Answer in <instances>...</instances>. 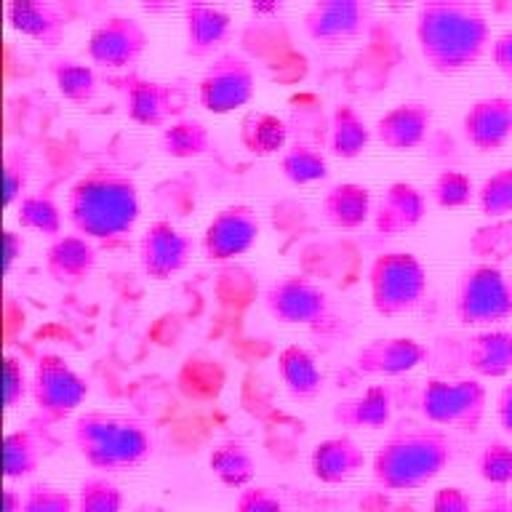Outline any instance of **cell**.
<instances>
[{
	"label": "cell",
	"mask_w": 512,
	"mask_h": 512,
	"mask_svg": "<svg viewBox=\"0 0 512 512\" xmlns=\"http://www.w3.org/2000/svg\"><path fill=\"white\" fill-rule=\"evenodd\" d=\"M414 32L422 59L440 75L470 70L494 43L486 11L472 0H424Z\"/></svg>",
	"instance_id": "6da1fadb"
},
{
	"label": "cell",
	"mask_w": 512,
	"mask_h": 512,
	"mask_svg": "<svg viewBox=\"0 0 512 512\" xmlns=\"http://www.w3.org/2000/svg\"><path fill=\"white\" fill-rule=\"evenodd\" d=\"M142 200L134 176L115 166H94L70 184L67 222L91 240H110L134 230Z\"/></svg>",
	"instance_id": "7a4b0ae2"
},
{
	"label": "cell",
	"mask_w": 512,
	"mask_h": 512,
	"mask_svg": "<svg viewBox=\"0 0 512 512\" xmlns=\"http://www.w3.org/2000/svg\"><path fill=\"white\" fill-rule=\"evenodd\" d=\"M454 454L448 430L430 422H403L374 451L371 475L387 491H416L438 478Z\"/></svg>",
	"instance_id": "3957f363"
},
{
	"label": "cell",
	"mask_w": 512,
	"mask_h": 512,
	"mask_svg": "<svg viewBox=\"0 0 512 512\" xmlns=\"http://www.w3.org/2000/svg\"><path fill=\"white\" fill-rule=\"evenodd\" d=\"M72 443L78 454L102 475L107 472L134 470L155 451L152 430L134 416L86 411L72 424Z\"/></svg>",
	"instance_id": "277c9868"
},
{
	"label": "cell",
	"mask_w": 512,
	"mask_h": 512,
	"mask_svg": "<svg viewBox=\"0 0 512 512\" xmlns=\"http://www.w3.org/2000/svg\"><path fill=\"white\" fill-rule=\"evenodd\" d=\"M430 288L427 267L411 251H384L368 264L371 307L384 318L414 312Z\"/></svg>",
	"instance_id": "5b68a950"
},
{
	"label": "cell",
	"mask_w": 512,
	"mask_h": 512,
	"mask_svg": "<svg viewBox=\"0 0 512 512\" xmlns=\"http://www.w3.org/2000/svg\"><path fill=\"white\" fill-rule=\"evenodd\" d=\"M454 315L462 326L478 331L512 318V280L499 264L475 262L462 270L454 291Z\"/></svg>",
	"instance_id": "8992f818"
},
{
	"label": "cell",
	"mask_w": 512,
	"mask_h": 512,
	"mask_svg": "<svg viewBox=\"0 0 512 512\" xmlns=\"http://www.w3.org/2000/svg\"><path fill=\"white\" fill-rule=\"evenodd\" d=\"M419 408L424 422L443 427V430L478 432L488 408V390L478 376L446 379L432 376L422 384Z\"/></svg>",
	"instance_id": "52a82bcc"
},
{
	"label": "cell",
	"mask_w": 512,
	"mask_h": 512,
	"mask_svg": "<svg viewBox=\"0 0 512 512\" xmlns=\"http://www.w3.org/2000/svg\"><path fill=\"white\" fill-rule=\"evenodd\" d=\"M256 94V67L240 51H222L198 80V102L214 115L246 107Z\"/></svg>",
	"instance_id": "ba28073f"
},
{
	"label": "cell",
	"mask_w": 512,
	"mask_h": 512,
	"mask_svg": "<svg viewBox=\"0 0 512 512\" xmlns=\"http://www.w3.org/2000/svg\"><path fill=\"white\" fill-rule=\"evenodd\" d=\"M30 398L40 414L51 422H62L88 398L86 379L56 352H43L32 368Z\"/></svg>",
	"instance_id": "9c48e42d"
},
{
	"label": "cell",
	"mask_w": 512,
	"mask_h": 512,
	"mask_svg": "<svg viewBox=\"0 0 512 512\" xmlns=\"http://www.w3.org/2000/svg\"><path fill=\"white\" fill-rule=\"evenodd\" d=\"M264 310L286 326H318L331 310L326 288L302 272H288L270 280L262 294Z\"/></svg>",
	"instance_id": "30bf717a"
},
{
	"label": "cell",
	"mask_w": 512,
	"mask_h": 512,
	"mask_svg": "<svg viewBox=\"0 0 512 512\" xmlns=\"http://www.w3.org/2000/svg\"><path fill=\"white\" fill-rule=\"evenodd\" d=\"M147 46H150V32L144 30V24L136 16L110 14L94 24L86 51L88 59L99 67L120 70L139 62Z\"/></svg>",
	"instance_id": "8fae6325"
},
{
	"label": "cell",
	"mask_w": 512,
	"mask_h": 512,
	"mask_svg": "<svg viewBox=\"0 0 512 512\" xmlns=\"http://www.w3.org/2000/svg\"><path fill=\"white\" fill-rule=\"evenodd\" d=\"M374 19L368 0H315L302 16L307 38L323 46H339L360 38Z\"/></svg>",
	"instance_id": "7c38bea8"
},
{
	"label": "cell",
	"mask_w": 512,
	"mask_h": 512,
	"mask_svg": "<svg viewBox=\"0 0 512 512\" xmlns=\"http://www.w3.org/2000/svg\"><path fill=\"white\" fill-rule=\"evenodd\" d=\"M259 232H262V224L254 208L248 203H230L211 216L200 238V246L211 262H230L254 248Z\"/></svg>",
	"instance_id": "4fadbf2b"
},
{
	"label": "cell",
	"mask_w": 512,
	"mask_h": 512,
	"mask_svg": "<svg viewBox=\"0 0 512 512\" xmlns=\"http://www.w3.org/2000/svg\"><path fill=\"white\" fill-rule=\"evenodd\" d=\"M192 251L195 243L190 235L168 219H155L139 238V262L152 280L174 278L187 267Z\"/></svg>",
	"instance_id": "5bb4252c"
},
{
	"label": "cell",
	"mask_w": 512,
	"mask_h": 512,
	"mask_svg": "<svg viewBox=\"0 0 512 512\" xmlns=\"http://www.w3.org/2000/svg\"><path fill=\"white\" fill-rule=\"evenodd\" d=\"M427 360V347L414 336H376L355 352V368L366 376H403Z\"/></svg>",
	"instance_id": "9a60e30c"
},
{
	"label": "cell",
	"mask_w": 512,
	"mask_h": 512,
	"mask_svg": "<svg viewBox=\"0 0 512 512\" xmlns=\"http://www.w3.org/2000/svg\"><path fill=\"white\" fill-rule=\"evenodd\" d=\"M464 139L478 152H496L512 139V96H480L462 115Z\"/></svg>",
	"instance_id": "2e32d148"
},
{
	"label": "cell",
	"mask_w": 512,
	"mask_h": 512,
	"mask_svg": "<svg viewBox=\"0 0 512 512\" xmlns=\"http://www.w3.org/2000/svg\"><path fill=\"white\" fill-rule=\"evenodd\" d=\"M427 216V195L411 182H390L374 203V230L379 235H406Z\"/></svg>",
	"instance_id": "e0dca14e"
},
{
	"label": "cell",
	"mask_w": 512,
	"mask_h": 512,
	"mask_svg": "<svg viewBox=\"0 0 512 512\" xmlns=\"http://www.w3.org/2000/svg\"><path fill=\"white\" fill-rule=\"evenodd\" d=\"M96 262H99V251L94 240L80 232H62L59 238L48 243L46 256H43L46 275L64 288L86 283L94 275Z\"/></svg>",
	"instance_id": "ac0fdd59"
},
{
	"label": "cell",
	"mask_w": 512,
	"mask_h": 512,
	"mask_svg": "<svg viewBox=\"0 0 512 512\" xmlns=\"http://www.w3.org/2000/svg\"><path fill=\"white\" fill-rule=\"evenodd\" d=\"M184 51L192 59L214 56L232 32V16L214 3H184Z\"/></svg>",
	"instance_id": "d6986e66"
},
{
	"label": "cell",
	"mask_w": 512,
	"mask_h": 512,
	"mask_svg": "<svg viewBox=\"0 0 512 512\" xmlns=\"http://www.w3.org/2000/svg\"><path fill=\"white\" fill-rule=\"evenodd\" d=\"M432 128V107L427 102L411 99L379 115L374 123V136L387 150L406 152L414 150L427 139Z\"/></svg>",
	"instance_id": "ffe728a7"
},
{
	"label": "cell",
	"mask_w": 512,
	"mask_h": 512,
	"mask_svg": "<svg viewBox=\"0 0 512 512\" xmlns=\"http://www.w3.org/2000/svg\"><path fill=\"white\" fill-rule=\"evenodd\" d=\"M366 467V454L358 446V440L342 432L315 443L310 454V470L315 480L326 486H342Z\"/></svg>",
	"instance_id": "44dd1931"
},
{
	"label": "cell",
	"mask_w": 512,
	"mask_h": 512,
	"mask_svg": "<svg viewBox=\"0 0 512 512\" xmlns=\"http://www.w3.org/2000/svg\"><path fill=\"white\" fill-rule=\"evenodd\" d=\"M395 398L387 384H371L360 395L344 398L331 408V422L342 430H384L392 422Z\"/></svg>",
	"instance_id": "7402d4cb"
},
{
	"label": "cell",
	"mask_w": 512,
	"mask_h": 512,
	"mask_svg": "<svg viewBox=\"0 0 512 512\" xmlns=\"http://www.w3.org/2000/svg\"><path fill=\"white\" fill-rule=\"evenodd\" d=\"M464 363L478 379L512 374V328H480L464 342Z\"/></svg>",
	"instance_id": "603a6c76"
},
{
	"label": "cell",
	"mask_w": 512,
	"mask_h": 512,
	"mask_svg": "<svg viewBox=\"0 0 512 512\" xmlns=\"http://www.w3.org/2000/svg\"><path fill=\"white\" fill-rule=\"evenodd\" d=\"M6 16L14 30L43 46H59L67 35V14L54 0H11Z\"/></svg>",
	"instance_id": "cb8c5ba5"
},
{
	"label": "cell",
	"mask_w": 512,
	"mask_h": 512,
	"mask_svg": "<svg viewBox=\"0 0 512 512\" xmlns=\"http://www.w3.org/2000/svg\"><path fill=\"white\" fill-rule=\"evenodd\" d=\"M174 110V88L155 78L136 75L126 83V115L139 126L163 128L171 123Z\"/></svg>",
	"instance_id": "d4e9b609"
},
{
	"label": "cell",
	"mask_w": 512,
	"mask_h": 512,
	"mask_svg": "<svg viewBox=\"0 0 512 512\" xmlns=\"http://www.w3.org/2000/svg\"><path fill=\"white\" fill-rule=\"evenodd\" d=\"M320 214L339 230H358L374 216V198L366 184L336 182L320 198Z\"/></svg>",
	"instance_id": "484cf974"
},
{
	"label": "cell",
	"mask_w": 512,
	"mask_h": 512,
	"mask_svg": "<svg viewBox=\"0 0 512 512\" xmlns=\"http://www.w3.org/2000/svg\"><path fill=\"white\" fill-rule=\"evenodd\" d=\"M278 374L288 395L296 400H315L323 390V371L318 360L302 344H288L280 350Z\"/></svg>",
	"instance_id": "4316f807"
},
{
	"label": "cell",
	"mask_w": 512,
	"mask_h": 512,
	"mask_svg": "<svg viewBox=\"0 0 512 512\" xmlns=\"http://www.w3.org/2000/svg\"><path fill=\"white\" fill-rule=\"evenodd\" d=\"M374 139V128L368 126L358 107L350 102L336 104L331 112V131H328V150L342 160H352L368 150Z\"/></svg>",
	"instance_id": "83f0119b"
},
{
	"label": "cell",
	"mask_w": 512,
	"mask_h": 512,
	"mask_svg": "<svg viewBox=\"0 0 512 512\" xmlns=\"http://www.w3.org/2000/svg\"><path fill=\"white\" fill-rule=\"evenodd\" d=\"M208 470L224 488H232V491H243V488L254 486L256 462L243 440L230 438L216 443L208 451Z\"/></svg>",
	"instance_id": "f1b7e54d"
},
{
	"label": "cell",
	"mask_w": 512,
	"mask_h": 512,
	"mask_svg": "<svg viewBox=\"0 0 512 512\" xmlns=\"http://www.w3.org/2000/svg\"><path fill=\"white\" fill-rule=\"evenodd\" d=\"M240 144L259 158L278 155L291 144L288 142V123L275 112L248 110L240 120Z\"/></svg>",
	"instance_id": "f546056e"
},
{
	"label": "cell",
	"mask_w": 512,
	"mask_h": 512,
	"mask_svg": "<svg viewBox=\"0 0 512 512\" xmlns=\"http://www.w3.org/2000/svg\"><path fill=\"white\" fill-rule=\"evenodd\" d=\"M160 150L166 152L168 158H200L211 150V131L200 118L182 115L160 131Z\"/></svg>",
	"instance_id": "4dcf8cb0"
},
{
	"label": "cell",
	"mask_w": 512,
	"mask_h": 512,
	"mask_svg": "<svg viewBox=\"0 0 512 512\" xmlns=\"http://www.w3.org/2000/svg\"><path fill=\"white\" fill-rule=\"evenodd\" d=\"M280 174L291 184H315L328 179L331 163L328 155L312 142H291L280 152Z\"/></svg>",
	"instance_id": "1f68e13d"
},
{
	"label": "cell",
	"mask_w": 512,
	"mask_h": 512,
	"mask_svg": "<svg viewBox=\"0 0 512 512\" xmlns=\"http://www.w3.org/2000/svg\"><path fill=\"white\" fill-rule=\"evenodd\" d=\"M16 222L22 230H32L46 238H59L64 227V211L56 203V198L46 190L27 192L19 203H16Z\"/></svg>",
	"instance_id": "d6a6232c"
},
{
	"label": "cell",
	"mask_w": 512,
	"mask_h": 512,
	"mask_svg": "<svg viewBox=\"0 0 512 512\" xmlns=\"http://www.w3.org/2000/svg\"><path fill=\"white\" fill-rule=\"evenodd\" d=\"M51 78L67 102L86 104L99 91V78H96L94 67L75 56H56L51 62Z\"/></svg>",
	"instance_id": "836d02e7"
},
{
	"label": "cell",
	"mask_w": 512,
	"mask_h": 512,
	"mask_svg": "<svg viewBox=\"0 0 512 512\" xmlns=\"http://www.w3.org/2000/svg\"><path fill=\"white\" fill-rule=\"evenodd\" d=\"M6 480H24L35 475L43 459V448L35 432L22 427V430L6 432Z\"/></svg>",
	"instance_id": "e575fe53"
},
{
	"label": "cell",
	"mask_w": 512,
	"mask_h": 512,
	"mask_svg": "<svg viewBox=\"0 0 512 512\" xmlns=\"http://www.w3.org/2000/svg\"><path fill=\"white\" fill-rule=\"evenodd\" d=\"M75 502H78V512H123L126 496L115 480L96 472L80 480Z\"/></svg>",
	"instance_id": "d590c367"
},
{
	"label": "cell",
	"mask_w": 512,
	"mask_h": 512,
	"mask_svg": "<svg viewBox=\"0 0 512 512\" xmlns=\"http://www.w3.org/2000/svg\"><path fill=\"white\" fill-rule=\"evenodd\" d=\"M478 208L491 222L512 219V166L496 168L478 187Z\"/></svg>",
	"instance_id": "8d00e7d4"
},
{
	"label": "cell",
	"mask_w": 512,
	"mask_h": 512,
	"mask_svg": "<svg viewBox=\"0 0 512 512\" xmlns=\"http://www.w3.org/2000/svg\"><path fill=\"white\" fill-rule=\"evenodd\" d=\"M430 198L440 208H464L478 198V190H475V184H472V179L464 171H459V168H443L432 179Z\"/></svg>",
	"instance_id": "74e56055"
},
{
	"label": "cell",
	"mask_w": 512,
	"mask_h": 512,
	"mask_svg": "<svg viewBox=\"0 0 512 512\" xmlns=\"http://www.w3.org/2000/svg\"><path fill=\"white\" fill-rule=\"evenodd\" d=\"M470 248L486 264H499L507 259L512 254V219H499L478 227L470 238Z\"/></svg>",
	"instance_id": "f35d334b"
},
{
	"label": "cell",
	"mask_w": 512,
	"mask_h": 512,
	"mask_svg": "<svg viewBox=\"0 0 512 512\" xmlns=\"http://www.w3.org/2000/svg\"><path fill=\"white\" fill-rule=\"evenodd\" d=\"M478 475L494 488L512 486V443L488 440L478 454Z\"/></svg>",
	"instance_id": "ab89813d"
},
{
	"label": "cell",
	"mask_w": 512,
	"mask_h": 512,
	"mask_svg": "<svg viewBox=\"0 0 512 512\" xmlns=\"http://www.w3.org/2000/svg\"><path fill=\"white\" fill-rule=\"evenodd\" d=\"M22 512H78L75 496L51 483H32L24 491Z\"/></svg>",
	"instance_id": "60d3db41"
},
{
	"label": "cell",
	"mask_w": 512,
	"mask_h": 512,
	"mask_svg": "<svg viewBox=\"0 0 512 512\" xmlns=\"http://www.w3.org/2000/svg\"><path fill=\"white\" fill-rule=\"evenodd\" d=\"M3 179H6V195H3V203L6 208L16 206L19 200L27 195V184H30V160L24 155L22 150H11L6 152V158H3Z\"/></svg>",
	"instance_id": "b9f144b4"
},
{
	"label": "cell",
	"mask_w": 512,
	"mask_h": 512,
	"mask_svg": "<svg viewBox=\"0 0 512 512\" xmlns=\"http://www.w3.org/2000/svg\"><path fill=\"white\" fill-rule=\"evenodd\" d=\"M32 390V376H27L22 358L8 352L3 358V403L6 408H16Z\"/></svg>",
	"instance_id": "7bdbcfd3"
},
{
	"label": "cell",
	"mask_w": 512,
	"mask_h": 512,
	"mask_svg": "<svg viewBox=\"0 0 512 512\" xmlns=\"http://www.w3.org/2000/svg\"><path fill=\"white\" fill-rule=\"evenodd\" d=\"M235 512H286V504L280 499L278 491L270 486H248L238 491L235 499Z\"/></svg>",
	"instance_id": "ee69618b"
},
{
	"label": "cell",
	"mask_w": 512,
	"mask_h": 512,
	"mask_svg": "<svg viewBox=\"0 0 512 512\" xmlns=\"http://www.w3.org/2000/svg\"><path fill=\"white\" fill-rule=\"evenodd\" d=\"M430 512H478L475 502H472L470 491H464L462 486H440L432 494Z\"/></svg>",
	"instance_id": "f6af8a7d"
},
{
	"label": "cell",
	"mask_w": 512,
	"mask_h": 512,
	"mask_svg": "<svg viewBox=\"0 0 512 512\" xmlns=\"http://www.w3.org/2000/svg\"><path fill=\"white\" fill-rule=\"evenodd\" d=\"M491 59H494L496 70L512 83V27L494 38V43H491Z\"/></svg>",
	"instance_id": "bcb514c9"
},
{
	"label": "cell",
	"mask_w": 512,
	"mask_h": 512,
	"mask_svg": "<svg viewBox=\"0 0 512 512\" xmlns=\"http://www.w3.org/2000/svg\"><path fill=\"white\" fill-rule=\"evenodd\" d=\"M3 243H6V259H3V270L11 272V267H14V262L19 259V256L24 254V235L22 230H14V227H6V232H3Z\"/></svg>",
	"instance_id": "7dc6e473"
},
{
	"label": "cell",
	"mask_w": 512,
	"mask_h": 512,
	"mask_svg": "<svg viewBox=\"0 0 512 512\" xmlns=\"http://www.w3.org/2000/svg\"><path fill=\"white\" fill-rule=\"evenodd\" d=\"M496 422L504 432L512 435V379L496 395Z\"/></svg>",
	"instance_id": "c3c4849f"
},
{
	"label": "cell",
	"mask_w": 512,
	"mask_h": 512,
	"mask_svg": "<svg viewBox=\"0 0 512 512\" xmlns=\"http://www.w3.org/2000/svg\"><path fill=\"white\" fill-rule=\"evenodd\" d=\"M478 512H512V496L496 491V494L486 496V502L480 504Z\"/></svg>",
	"instance_id": "681fc988"
},
{
	"label": "cell",
	"mask_w": 512,
	"mask_h": 512,
	"mask_svg": "<svg viewBox=\"0 0 512 512\" xmlns=\"http://www.w3.org/2000/svg\"><path fill=\"white\" fill-rule=\"evenodd\" d=\"M22 507H24L22 491L6 486V491H3V512H22Z\"/></svg>",
	"instance_id": "f907efd6"
},
{
	"label": "cell",
	"mask_w": 512,
	"mask_h": 512,
	"mask_svg": "<svg viewBox=\"0 0 512 512\" xmlns=\"http://www.w3.org/2000/svg\"><path fill=\"white\" fill-rule=\"evenodd\" d=\"M251 11H254V14H262V11H280V3H270V6H264V3H254V6H251Z\"/></svg>",
	"instance_id": "816d5d0a"
}]
</instances>
